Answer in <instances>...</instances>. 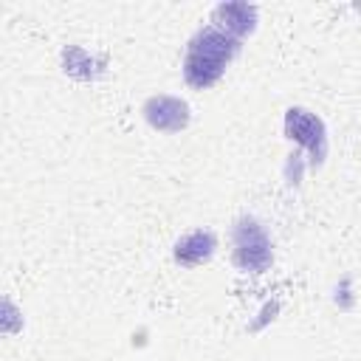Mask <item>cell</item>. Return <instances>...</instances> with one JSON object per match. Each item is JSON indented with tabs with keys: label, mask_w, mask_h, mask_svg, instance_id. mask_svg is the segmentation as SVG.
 <instances>
[{
	"label": "cell",
	"mask_w": 361,
	"mask_h": 361,
	"mask_svg": "<svg viewBox=\"0 0 361 361\" xmlns=\"http://www.w3.org/2000/svg\"><path fill=\"white\" fill-rule=\"evenodd\" d=\"M240 39L228 37L226 31L214 25H203L186 45L183 56V79L195 90L212 87L228 68V62L237 56Z\"/></svg>",
	"instance_id": "obj_1"
},
{
	"label": "cell",
	"mask_w": 361,
	"mask_h": 361,
	"mask_svg": "<svg viewBox=\"0 0 361 361\" xmlns=\"http://www.w3.org/2000/svg\"><path fill=\"white\" fill-rule=\"evenodd\" d=\"M231 259L240 271H248V274H262L268 271V265L274 262V248H271V237L265 234V228L259 226V220L254 217H240L234 223V231H231Z\"/></svg>",
	"instance_id": "obj_2"
},
{
	"label": "cell",
	"mask_w": 361,
	"mask_h": 361,
	"mask_svg": "<svg viewBox=\"0 0 361 361\" xmlns=\"http://www.w3.org/2000/svg\"><path fill=\"white\" fill-rule=\"evenodd\" d=\"M285 135L296 144H302L310 152V164L319 166L327 155V135L319 116H313L305 107H290L285 113Z\"/></svg>",
	"instance_id": "obj_3"
},
{
	"label": "cell",
	"mask_w": 361,
	"mask_h": 361,
	"mask_svg": "<svg viewBox=\"0 0 361 361\" xmlns=\"http://www.w3.org/2000/svg\"><path fill=\"white\" fill-rule=\"evenodd\" d=\"M141 113L147 124L158 133H180L189 124V104L178 96H149Z\"/></svg>",
	"instance_id": "obj_4"
},
{
	"label": "cell",
	"mask_w": 361,
	"mask_h": 361,
	"mask_svg": "<svg viewBox=\"0 0 361 361\" xmlns=\"http://www.w3.org/2000/svg\"><path fill=\"white\" fill-rule=\"evenodd\" d=\"M212 25L226 31L234 39H243L257 25V6H248V3H220L212 11Z\"/></svg>",
	"instance_id": "obj_5"
},
{
	"label": "cell",
	"mask_w": 361,
	"mask_h": 361,
	"mask_svg": "<svg viewBox=\"0 0 361 361\" xmlns=\"http://www.w3.org/2000/svg\"><path fill=\"white\" fill-rule=\"evenodd\" d=\"M214 248H217V237H214V231H209V228H195V231L183 234V237L175 243L172 257H175V262L192 268V265L206 262V259L214 254Z\"/></svg>",
	"instance_id": "obj_6"
}]
</instances>
